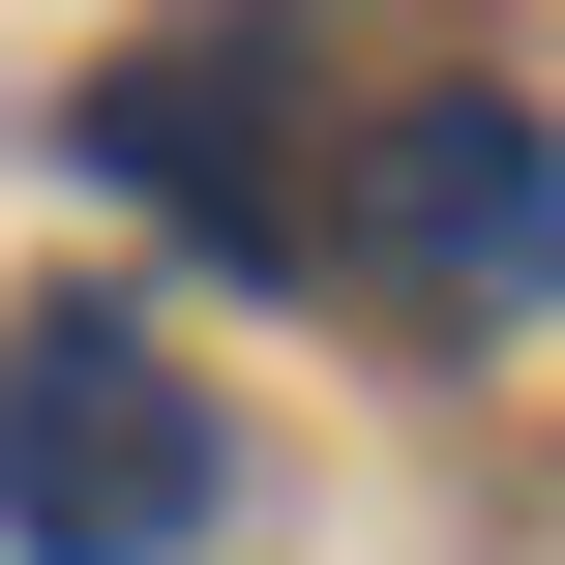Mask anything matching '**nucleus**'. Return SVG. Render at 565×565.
<instances>
[{
	"instance_id": "nucleus-1",
	"label": "nucleus",
	"mask_w": 565,
	"mask_h": 565,
	"mask_svg": "<svg viewBox=\"0 0 565 565\" xmlns=\"http://www.w3.org/2000/svg\"><path fill=\"white\" fill-rule=\"evenodd\" d=\"M0 536L30 565H179L209 536V358H149L119 298L0 328Z\"/></svg>"
},
{
	"instance_id": "nucleus-2",
	"label": "nucleus",
	"mask_w": 565,
	"mask_h": 565,
	"mask_svg": "<svg viewBox=\"0 0 565 565\" xmlns=\"http://www.w3.org/2000/svg\"><path fill=\"white\" fill-rule=\"evenodd\" d=\"M89 179H119V209H179L209 268H298V209H328V179H298V30H268V0L119 30V60H89Z\"/></svg>"
},
{
	"instance_id": "nucleus-3",
	"label": "nucleus",
	"mask_w": 565,
	"mask_h": 565,
	"mask_svg": "<svg viewBox=\"0 0 565 565\" xmlns=\"http://www.w3.org/2000/svg\"><path fill=\"white\" fill-rule=\"evenodd\" d=\"M358 238H387L417 298H565V149L507 89H387V119H358Z\"/></svg>"
}]
</instances>
